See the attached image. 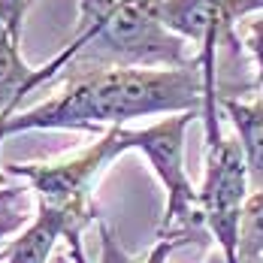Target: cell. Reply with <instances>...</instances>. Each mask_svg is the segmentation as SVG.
Listing matches in <instances>:
<instances>
[{
    "label": "cell",
    "mask_w": 263,
    "mask_h": 263,
    "mask_svg": "<svg viewBox=\"0 0 263 263\" xmlns=\"http://www.w3.org/2000/svg\"><path fill=\"white\" fill-rule=\"evenodd\" d=\"M121 130L124 127H109L97 142H91L76 158L54 160V163H9L6 173L30 184V191L36 194V206H49L67 215L85 233V227L94 224L97 218L94 184L112 160L127 152Z\"/></svg>",
    "instance_id": "cell-5"
},
{
    "label": "cell",
    "mask_w": 263,
    "mask_h": 263,
    "mask_svg": "<svg viewBox=\"0 0 263 263\" xmlns=\"http://www.w3.org/2000/svg\"><path fill=\"white\" fill-rule=\"evenodd\" d=\"M173 248H179V242H173V239H158V245H155L139 263H166V257H170Z\"/></svg>",
    "instance_id": "cell-14"
},
{
    "label": "cell",
    "mask_w": 263,
    "mask_h": 263,
    "mask_svg": "<svg viewBox=\"0 0 263 263\" xmlns=\"http://www.w3.org/2000/svg\"><path fill=\"white\" fill-rule=\"evenodd\" d=\"M158 18L166 30L194 43L197 49L218 46L227 49L230 58H239L242 40L236 33V22L227 12V0H158Z\"/></svg>",
    "instance_id": "cell-6"
},
{
    "label": "cell",
    "mask_w": 263,
    "mask_h": 263,
    "mask_svg": "<svg viewBox=\"0 0 263 263\" xmlns=\"http://www.w3.org/2000/svg\"><path fill=\"white\" fill-rule=\"evenodd\" d=\"M58 239H67L70 248H73V260L85 263L79 227L67 215H61V212L49 209V206H36L33 221L22 230V236L6 248L3 263H49Z\"/></svg>",
    "instance_id": "cell-7"
},
{
    "label": "cell",
    "mask_w": 263,
    "mask_h": 263,
    "mask_svg": "<svg viewBox=\"0 0 263 263\" xmlns=\"http://www.w3.org/2000/svg\"><path fill=\"white\" fill-rule=\"evenodd\" d=\"M33 3H36V0H30V6H33Z\"/></svg>",
    "instance_id": "cell-16"
},
{
    "label": "cell",
    "mask_w": 263,
    "mask_h": 263,
    "mask_svg": "<svg viewBox=\"0 0 263 263\" xmlns=\"http://www.w3.org/2000/svg\"><path fill=\"white\" fill-rule=\"evenodd\" d=\"M236 33L242 40V46L251 52L254 67H257V85L263 88V12L257 15H245L242 22H236Z\"/></svg>",
    "instance_id": "cell-11"
},
{
    "label": "cell",
    "mask_w": 263,
    "mask_h": 263,
    "mask_svg": "<svg viewBox=\"0 0 263 263\" xmlns=\"http://www.w3.org/2000/svg\"><path fill=\"white\" fill-rule=\"evenodd\" d=\"M197 118H200V109L163 115L160 121L142 127V130H127V127L121 130L124 148L139 152L148 160V166L155 170V176L166 191V209L160 218L158 239H173L179 245L194 239V233L200 227H206L203 215H200L197 187H194L191 176H187V166H184V136Z\"/></svg>",
    "instance_id": "cell-4"
},
{
    "label": "cell",
    "mask_w": 263,
    "mask_h": 263,
    "mask_svg": "<svg viewBox=\"0 0 263 263\" xmlns=\"http://www.w3.org/2000/svg\"><path fill=\"white\" fill-rule=\"evenodd\" d=\"M182 36L166 30L158 18V0H79L76 36L27 82V94L61 70H179L191 67L197 54H187Z\"/></svg>",
    "instance_id": "cell-2"
},
{
    "label": "cell",
    "mask_w": 263,
    "mask_h": 263,
    "mask_svg": "<svg viewBox=\"0 0 263 263\" xmlns=\"http://www.w3.org/2000/svg\"><path fill=\"white\" fill-rule=\"evenodd\" d=\"M27 9H30V0H0V22L12 33L15 43H22V22Z\"/></svg>",
    "instance_id": "cell-12"
},
{
    "label": "cell",
    "mask_w": 263,
    "mask_h": 263,
    "mask_svg": "<svg viewBox=\"0 0 263 263\" xmlns=\"http://www.w3.org/2000/svg\"><path fill=\"white\" fill-rule=\"evenodd\" d=\"M61 94L6 118V136L22 130H97L121 127L130 118L179 115L203 109L206 79L200 61L179 70H73Z\"/></svg>",
    "instance_id": "cell-1"
},
{
    "label": "cell",
    "mask_w": 263,
    "mask_h": 263,
    "mask_svg": "<svg viewBox=\"0 0 263 263\" xmlns=\"http://www.w3.org/2000/svg\"><path fill=\"white\" fill-rule=\"evenodd\" d=\"M263 257V187L248 194L239 227V263H254Z\"/></svg>",
    "instance_id": "cell-10"
},
{
    "label": "cell",
    "mask_w": 263,
    "mask_h": 263,
    "mask_svg": "<svg viewBox=\"0 0 263 263\" xmlns=\"http://www.w3.org/2000/svg\"><path fill=\"white\" fill-rule=\"evenodd\" d=\"M221 97H224L221 85L209 82L200 109L206 133V170L197 200L203 224L221 248V260L239 263V227H242V209L251 194V182L239 139L221 133Z\"/></svg>",
    "instance_id": "cell-3"
},
{
    "label": "cell",
    "mask_w": 263,
    "mask_h": 263,
    "mask_svg": "<svg viewBox=\"0 0 263 263\" xmlns=\"http://www.w3.org/2000/svg\"><path fill=\"white\" fill-rule=\"evenodd\" d=\"M33 76V67L22 61L18 43L0 22V118L15 115L18 103L27 97V82Z\"/></svg>",
    "instance_id": "cell-9"
},
{
    "label": "cell",
    "mask_w": 263,
    "mask_h": 263,
    "mask_svg": "<svg viewBox=\"0 0 263 263\" xmlns=\"http://www.w3.org/2000/svg\"><path fill=\"white\" fill-rule=\"evenodd\" d=\"M6 118H9V115L0 118V145H3V139H6ZM0 182H3V170H0ZM0 197H3V191H0Z\"/></svg>",
    "instance_id": "cell-15"
},
{
    "label": "cell",
    "mask_w": 263,
    "mask_h": 263,
    "mask_svg": "<svg viewBox=\"0 0 263 263\" xmlns=\"http://www.w3.org/2000/svg\"><path fill=\"white\" fill-rule=\"evenodd\" d=\"M227 12H230L233 22H242L245 15L263 12V0H227Z\"/></svg>",
    "instance_id": "cell-13"
},
{
    "label": "cell",
    "mask_w": 263,
    "mask_h": 263,
    "mask_svg": "<svg viewBox=\"0 0 263 263\" xmlns=\"http://www.w3.org/2000/svg\"><path fill=\"white\" fill-rule=\"evenodd\" d=\"M221 112L233 124L236 139L245 155L251 191L263 187V100H236L221 97Z\"/></svg>",
    "instance_id": "cell-8"
}]
</instances>
